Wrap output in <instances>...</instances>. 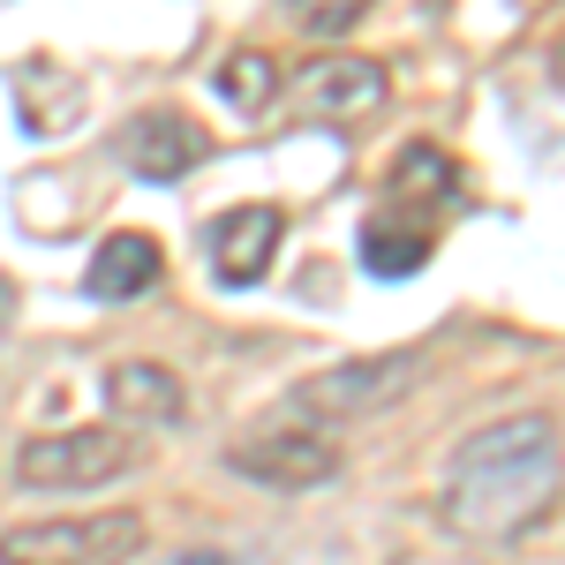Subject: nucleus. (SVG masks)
Listing matches in <instances>:
<instances>
[{"instance_id":"8","label":"nucleus","mask_w":565,"mask_h":565,"mask_svg":"<svg viewBox=\"0 0 565 565\" xmlns=\"http://www.w3.org/2000/svg\"><path fill=\"white\" fill-rule=\"evenodd\" d=\"M279 234H287V212L279 204H234L204 226V257H212L218 287H257L271 257H279Z\"/></svg>"},{"instance_id":"14","label":"nucleus","mask_w":565,"mask_h":565,"mask_svg":"<svg viewBox=\"0 0 565 565\" xmlns=\"http://www.w3.org/2000/svg\"><path fill=\"white\" fill-rule=\"evenodd\" d=\"M370 8H377V0H287V15H295L302 39H348Z\"/></svg>"},{"instance_id":"7","label":"nucleus","mask_w":565,"mask_h":565,"mask_svg":"<svg viewBox=\"0 0 565 565\" xmlns=\"http://www.w3.org/2000/svg\"><path fill=\"white\" fill-rule=\"evenodd\" d=\"M121 167H129L136 181H159V189H174V181H189L204 159H212V129L204 121H189L181 106H151V114H136L129 129H121Z\"/></svg>"},{"instance_id":"13","label":"nucleus","mask_w":565,"mask_h":565,"mask_svg":"<svg viewBox=\"0 0 565 565\" xmlns=\"http://www.w3.org/2000/svg\"><path fill=\"white\" fill-rule=\"evenodd\" d=\"M452 204L460 196V174H452V159L437 151V143H415V151H399V167H392V204Z\"/></svg>"},{"instance_id":"9","label":"nucleus","mask_w":565,"mask_h":565,"mask_svg":"<svg viewBox=\"0 0 565 565\" xmlns=\"http://www.w3.org/2000/svg\"><path fill=\"white\" fill-rule=\"evenodd\" d=\"M159 279H167V249H159V234H143V226H114V234L90 249L84 295H90V302H136V295H151Z\"/></svg>"},{"instance_id":"10","label":"nucleus","mask_w":565,"mask_h":565,"mask_svg":"<svg viewBox=\"0 0 565 565\" xmlns=\"http://www.w3.org/2000/svg\"><path fill=\"white\" fill-rule=\"evenodd\" d=\"M98 392H106L114 423H136V430H174L189 415V392H181V377L167 362H114Z\"/></svg>"},{"instance_id":"12","label":"nucleus","mask_w":565,"mask_h":565,"mask_svg":"<svg viewBox=\"0 0 565 565\" xmlns=\"http://www.w3.org/2000/svg\"><path fill=\"white\" fill-rule=\"evenodd\" d=\"M218 98H226L242 121L271 114V98H279V61H271L264 45H242V53H226V61H218Z\"/></svg>"},{"instance_id":"2","label":"nucleus","mask_w":565,"mask_h":565,"mask_svg":"<svg viewBox=\"0 0 565 565\" xmlns=\"http://www.w3.org/2000/svg\"><path fill=\"white\" fill-rule=\"evenodd\" d=\"M143 445L129 430H53L15 445V482L23 490H98V482L129 476Z\"/></svg>"},{"instance_id":"5","label":"nucleus","mask_w":565,"mask_h":565,"mask_svg":"<svg viewBox=\"0 0 565 565\" xmlns=\"http://www.w3.org/2000/svg\"><path fill=\"white\" fill-rule=\"evenodd\" d=\"M226 468L264 482V490H317V482L340 476V445H332V430H317V423L279 415V423L249 430L242 445H226Z\"/></svg>"},{"instance_id":"15","label":"nucleus","mask_w":565,"mask_h":565,"mask_svg":"<svg viewBox=\"0 0 565 565\" xmlns=\"http://www.w3.org/2000/svg\"><path fill=\"white\" fill-rule=\"evenodd\" d=\"M8 317H15V287L0 279V324H8Z\"/></svg>"},{"instance_id":"1","label":"nucleus","mask_w":565,"mask_h":565,"mask_svg":"<svg viewBox=\"0 0 565 565\" xmlns=\"http://www.w3.org/2000/svg\"><path fill=\"white\" fill-rule=\"evenodd\" d=\"M445 527L476 543H521L558 505V423L551 415H505L476 430L445 468Z\"/></svg>"},{"instance_id":"6","label":"nucleus","mask_w":565,"mask_h":565,"mask_svg":"<svg viewBox=\"0 0 565 565\" xmlns=\"http://www.w3.org/2000/svg\"><path fill=\"white\" fill-rule=\"evenodd\" d=\"M385 68L362 61V53H317L302 76H295V114L302 121H324V129H354L370 114H385Z\"/></svg>"},{"instance_id":"4","label":"nucleus","mask_w":565,"mask_h":565,"mask_svg":"<svg viewBox=\"0 0 565 565\" xmlns=\"http://www.w3.org/2000/svg\"><path fill=\"white\" fill-rule=\"evenodd\" d=\"M407 385H415V354H362V362H332V370L302 377L295 399H287V415L324 430V423H354V415L392 407Z\"/></svg>"},{"instance_id":"11","label":"nucleus","mask_w":565,"mask_h":565,"mask_svg":"<svg viewBox=\"0 0 565 565\" xmlns=\"http://www.w3.org/2000/svg\"><path fill=\"white\" fill-rule=\"evenodd\" d=\"M362 264L377 279H407L430 264V226H415V212H370L362 218Z\"/></svg>"},{"instance_id":"16","label":"nucleus","mask_w":565,"mask_h":565,"mask_svg":"<svg viewBox=\"0 0 565 565\" xmlns=\"http://www.w3.org/2000/svg\"><path fill=\"white\" fill-rule=\"evenodd\" d=\"M174 565H226L218 551H189V558H174Z\"/></svg>"},{"instance_id":"3","label":"nucleus","mask_w":565,"mask_h":565,"mask_svg":"<svg viewBox=\"0 0 565 565\" xmlns=\"http://www.w3.org/2000/svg\"><path fill=\"white\" fill-rule=\"evenodd\" d=\"M143 551L136 513H84V521H23L0 535V565H121Z\"/></svg>"}]
</instances>
